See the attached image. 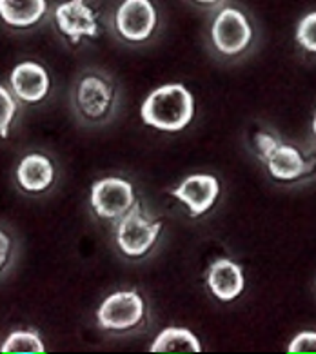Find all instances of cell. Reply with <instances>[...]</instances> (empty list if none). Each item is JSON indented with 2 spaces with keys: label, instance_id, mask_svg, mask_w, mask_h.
I'll return each instance as SVG.
<instances>
[{
  "label": "cell",
  "instance_id": "cell-1",
  "mask_svg": "<svg viewBox=\"0 0 316 354\" xmlns=\"http://www.w3.org/2000/svg\"><path fill=\"white\" fill-rule=\"evenodd\" d=\"M195 100L182 84H167L149 93L142 104V120L158 131H182L193 120Z\"/></svg>",
  "mask_w": 316,
  "mask_h": 354
},
{
  "label": "cell",
  "instance_id": "cell-2",
  "mask_svg": "<svg viewBox=\"0 0 316 354\" xmlns=\"http://www.w3.org/2000/svg\"><path fill=\"white\" fill-rule=\"evenodd\" d=\"M254 144L272 178L295 182L315 169V158H306V155H301L297 147L287 146L269 133H257Z\"/></svg>",
  "mask_w": 316,
  "mask_h": 354
},
{
  "label": "cell",
  "instance_id": "cell-3",
  "mask_svg": "<svg viewBox=\"0 0 316 354\" xmlns=\"http://www.w3.org/2000/svg\"><path fill=\"white\" fill-rule=\"evenodd\" d=\"M160 231L162 222H153L140 202H135L133 207L117 220L115 233L120 251L127 257L138 258L149 252Z\"/></svg>",
  "mask_w": 316,
  "mask_h": 354
},
{
  "label": "cell",
  "instance_id": "cell-4",
  "mask_svg": "<svg viewBox=\"0 0 316 354\" xmlns=\"http://www.w3.org/2000/svg\"><path fill=\"white\" fill-rule=\"evenodd\" d=\"M211 40L220 55L239 57L253 42V28L239 8H222L211 24Z\"/></svg>",
  "mask_w": 316,
  "mask_h": 354
},
{
  "label": "cell",
  "instance_id": "cell-5",
  "mask_svg": "<svg viewBox=\"0 0 316 354\" xmlns=\"http://www.w3.org/2000/svg\"><path fill=\"white\" fill-rule=\"evenodd\" d=\"M146 306L136 291H120L107 296L97 310L98 325L106 330H129L140 324Z\"/></svg>",
  "mask_w": 316,
  "mask_h": 354
},
{
  "label": "cell",
  "instance_id": "cell-6",
  "mask_svg": "<svg viewBox=\"0 0 316 354\" xmlns=\"http://www.w3.org/2000/svg\"><path fill=\"white\" fill-rule=\"evenodd\" d=\"M135 202V191L127 180L109 176L95 182L91 187V205L100 218L118 220Z\"/></svg>",
  "mask_w": 316,
  "mask_h": 354
},
{
  "label": "cell",
  "instance_id": "cell-7",
  "mask_svg": "<svg viewBox=\"0 0 316 354\" xmlns=\"http://www.w3.org/2000/svg\"><path fill=\"white\" fill-rule=\"evenodd\" d=\"M75 104L88 122H104L115 109L113 86L98 75H88L78 82Z\"/></svg>",
  "mask_w": 316,
  "mask_h": 354
},
{
  "label": "cell",
  "instance_id": "cell-8",
  "mask_svg": "<svg viewBox=\"0 0 316 354\" xmlns=\"http://www.w3.org/2000/svg\"><path fill=\"white\" fill-rule=\"evenodd\" d=\"M118 33L129 42H144L156 28V11L151 0H124L117 10Z\"/></svg>",
  "mask_w": 316,
  "mask_h": 354
},
{
  "label": "cell",
  "instance_id": "cell-9",
  "mask_svg": "<svg viewBox=\"0 0 316 354\" xmlns=\"http://www.w3.org/2000/svg\"><path fill=\"white\" fill-rule=\"evenodd\" d=\"M171 194L185 204L191 216L196 218L213 207L220 194V184L213 175H191Z\"/></svg>",
  "mask_w": 316,
  "mask_h": 354
},
{
  "label": "cell",
  "instance_id": "cell-10",
  "mask_svg": "<svg viewBox=\"0 0 316 354\" xmlns=\"http://www.w3.org/2000/svg\"><path fill=\"white\" fill-rule=\"evenodd\" d=\"M55 20L59 30L73 44H78L82 37H97L98 24L95 11L86 4V0H68L57 8Z\"/></svg>",
  "mask_w": 316,
  "mask_h": 354
},
{
  "label": "cell",
  "instance_id": "cell-11",
  "mask_svg": "<svg viewBox=\"0 0 316 354\" xmlns=\"http://www.w3.org/2000/svg\"><path fill=\"white\" fill-rule=\"evenodd\" d=\"M11 88L22 102L37 104L49 91V77L40 64L22 62L11 73Z\"/></svg>",
  "mask_w": 316,
  "mask_h": 354
},
{
  "label": "cell",
  "instance_id": "cell-12",
  "mask_svg": "<svg viewBox=\"0 0 316 354\" xmlns=\"http://www.w3.org/2000/svg\"><path fill=\"white\" fill-rule=\"evenodd\" d=\"M207 286L220 301H231L242 295L245 287L242 267L234 263L233 260L220 258L207 271Z\"/></svg>",
  "mask_w": 316,
  "mask_h": 354
},
{
  "label": "cell",
  "instance_id": "cell-13",
  "mask_svg": "<svg viewBox=\"0 0 316 354\" xmlns=\"http://www.w3.org/2000/svg\"><path fill=\"white\" fill-rule=\"evenodd\" d=\"M53 164L44 155H28L17 167V180L28 193H42L53 184Z\"/></svg>",
  "mask_w": 316,
  "mask_h": 354
},
{
  "label": "cell",
  "instance_id": "cell-14",
  "mask_svg": "<svg viewBox=\"0 0 316 354\" xmlns=\"http://www.w3.org/2000/svg\"><path fill=\"white\" fill-rule=\"evenodd\" d=\"M46 0H0V19L15 28H28L44 17Z\"/></svg>",
  "mask_w": 316,
  "mask_h": 354
},
{
  "label": "cell",
  "instance_id": "cell-15",
  "mask_svg": "<svg viewBox=\"0 0 316 354\" xmlns=\"http://www.w3.org/2000/svg\"><path fill=\"white\" fill-rule=\"evenodd\" d=\"M202 345L191 330L169 327L158 335L151 345V353H200Z\"/></svg>",
  "mask_w": 316,
  "mask_h": 354
},
{
  "label": "cell",
  "instance_id": "cell-16",
  "mask_svg": "<svg viewBox=\"0 0 316 354\" xmlns=\"http://www.w3.org/2000/svg\"><path fill=\"white\" fill-rule=\"evenodd\" d=\"M2 353H44L42 339L33 330H15L2 344Z\"/></svg>",
  "mask_w": 316,
  "mask_h": 354
},
{
  "label": "cell",
  "instance_id": "cell-17",
  "mask_svg": "<svg viewBox=\"0 0 316 354\" xmlns=\"http://www.w3.org/2000/svg\"><path fill=\"white\" fill-rule=\"evenodd\" d=\"M295 39L306 51L316 53V11L306 15L298 22Z\"/></svg>",
  "mask_w": 316,
  "mask_h": 354
},
{
  "label": "cell",
  "instance_id": "cell-18",
  "mask_svg": "<svg viewBox=\"0 0 316 354\" xmlns=\"http://www.w3.org/2000/svg\"><path fill=\"white\" fill-rule=\"evenodd\" d=\"M17 113V102L13 95L6 88L0 86V136L6 138L10 135L11 122L15 118Z\"/></svg>",
  "mask_w": 316,
  "mask_h": 354
},
{
  "label": "cell",
  "instance_id": "cell-19",
  "mask_svg": "<svg viewBox=\"0 0 316 354\" xmlns=\"http://www.w3.org/2000/svg\"><path fill=\"white\" fill-rule=\"evenodd\" d=\"M289 353H316V333L315 330H304L295 336L289 347Z\"/></svg>",
  "mask_w": 316,
  "mask_h": 354
},
{
  "label": "cell",
  "instance_id": "cell-20",
  "mask_svg": "<svg viewBox=\"0 0 316 354\" xmlns=\"http://www.w3.org/2000/svg\"><path fill=\"white\" fill-rule=\"evenodd\" d=\"M10 252H11L10 236H8L4 231H0V271H2V267L6 266V262H8Z\"/></svg>",
  "mask_w": 316,
  "mask_h": 354
},
{
  "label": "cell",
  "instance_id": "cell-21",
  "mask_svg": "<svg viewBox=\"0 0 316 354\" xmlns=\"http://www.w3.org/2000/svg\"><path fill=\"white\" fill-rule=\"evenodd\" d=\"M191 2L200 6V8H205V10H213V8L224 4V0H191Z\"/></svg>",
  "mask_w": 316,
  "mask_h": 354
},
{
  "label": "cell",
  "instance_id": "cell-22",
  "mask_svg": "<svg viewBox=\"0 0 316 354\" xmlns=\"http://www.w3.org/2000/svg\"><path fill=\"white\" fill-rule=\"evenodd\" d=\"M313 131H315V136H316V115H315V120H313Z\"/></svg>",
  "mask_w": 316,
  "mask_h": 354
}]
</instances>
